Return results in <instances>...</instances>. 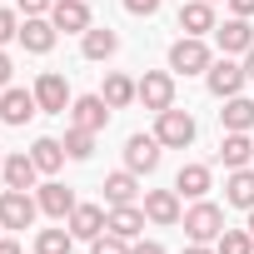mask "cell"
Segmentation results:
<instances>
[{
    "mask_svg": "<svg viewBox=\"0 0 254 254\" xmlns=\"http://www.w3.org/2000/svg\"><path fill=\"white\" fill-rule=\"evenodd\" d=\"M30 160L40 165V175H55L70 155H65V140H50V135H45V140H35V145H30Z\"/></svg>",
    "mask_w": 254,
    "mask_h": 254,
    "instance_id": "cell-26",
    "label": "cell"
},
{
    "mask_svg": "<svg viewBox=\"0 0 254 254\" xmlns=\"http://www.w3.org/2000/svg\"><path fill=\"white\" fill-rule=\"evenodd\" d=\"M65 155H70V160H90V155H95V135L80 130V125H70V130H65Z\"/></svg>",
    "mask_w": 254,
    "mask_h": 254,
    "instance_id": "cell-29",
    "label": "cell"
},
{
    "mask_svg": "<svg viewBox=\"0 0 254 254\" xmlns=\"http://www.w3.org/2000/svg\"><path fill=\"white\" fill-rule=\"evenodd\" d=\"M219 160H224V170H244V165H254V140H249V130H224V140H219Z\"/></svg>",
    "mask_w": 254,
    "mask_h": 254,
    "instance_id": "cell-17",
    "label": "cell"
},
{
    "mask_svg": "<svg viewBox=\"0 0 254 254\" xmlns=\"http://www.w3.org/2000/svg\"><path fill=\"white\" fill-rule=\"evenodd\" d=\"M35 199H40V214H50V219H70V209L80 204V199H75V190H70V185H60V180L40 185V190H35Z\"/></svg>",
    "mask_w": 254,
    "mask_h": 254,
    "instance_id": "cell-15",
    "label": "cell"
},
{
    "mask_svg": "<svg viewBox=\"0 0 254 254\" xmlns=\"http://www.w3.org/2000/svg\"><path fill=\"white\" fill-rule=\"evenodd\" d=\"M209 65H214V55H209L204 35H180V40L170 45V70H180V75H204Z\"/></svg>",
    "mask_w": 254,
    "mask_h": 254,
    "instance_id": "cell-3",
    "label": "cell"
},
{
    "mask_svg": "<svg viewBox=\"0 0 254 254\" xmlns=\"http://www.w3.org/2000/svg\"><path fill=\"white\" fill-rule=\"evenodd\" d=\"M105 204H135V194H140V180H135V170H115V175H105Z\"/></svg>",
    "mask_w": 254,
    "mask_h": 254,
    "instance_id": "cell-23",
    "label": "cell"
},
{
    "mask_svg": "<svg viewBox=\"0 0 254 254\" xmlns=\"http://www.w3.org/2000/svg\"><path fill=\"white\" fill-rule=\"evenodd\" d=\"M224 204L254 209V170H249V165H244V170H229V180H224Z\"/></svg>",
    "mask_w": 254,
    "mask_h": 254,
    "instance_id": "cell-22",
    "label": "cell"
},
{
    "mask_svg": "<svg viewBox=\"0 0 254 254\" xmlns=\"http://www.w3.org/2000/svg\"><path fill=\"white\" fill-rule=\"evenodd\" d=\"M10 70H15V65H10V55H5V50H0V90H5V85H10Z\"/></svg>",
    "mask_w": 254,
    "mask_h": 254,
    "instance_id": "cell-37",
    "label": "cell"
},
{
    "mask_svg": "<svg viewBox=\"0 0 254 254\" xmlns=\"http://www.w3.org/2000/svg\"><path fill=\"white\" fill-rule=\"evenodd\" d=\"M90 254H130V239H120L115 229H105V234L90 239Z\"/></svg>",
    "mask_w": 254,
    "mask_h": 254,
    "instance_id": "cell-31",
    "label": "cell"
},
{
    "mask_svg": "<svg viewBox=\"0 0 254 254\" xmlns=\"http://www.w3.org/2000/svg\"><path fill=\"white\" fill-rule=\"evenodd\" d=\"M0 254H20V244L15 239H0Z\"/></svg>",
    "mask_w": 254,
    "mask_h": 254,
    "instance_id": "cell-40",
    "label": "cell"
},
{
    "mask_svg": "<svg viewBox=\"0 0 254 254\" xmlns=\"http://www.w3.org/2000/svg\"><path fill=\"white\" fill-rule=\"evenodd\" d=\"M70 125H80V130L100 135L105 125H110V105H105V95H80V100H70Z\"/></svg>",
    "mask_w": 254,
    "mask_h": 254,
    "instance_id": "cell-10",
    "label": "cell"
},
{
    "mask_svg": "<svg viewBox=\"0 0 254 254\" xmlns=\"http://www.w3.org/2000/svg\"><path fill=\"white\" fill-rule=\"evenodd\" d=\"M180 30L185 35H209L214 30V5L209 0H185L180 5Z\"/></svg>",
    "mask_w": 254,
    "mask_h": 254,
    "instance_id": "cell-21",
    "label": "cell"
},
{
    "mask_svg": "<svg viewBox=\"0 0 254 254\" xmlns=\"http://www.w3.org/2000/svg\"><path fill=\"white\" fill-rule=\"evenodd\" d=\"M130 254H165V244H155V239H135Z\"/></svg>",
    "mask_w": 254,
    "mask_h": 254,
    "instance_id": "cell-35",
    "label": "cell"
},
{
    "mask_svg": "<svg viewBox=\"0 0 254 254\" xmlns=\"http://www.w3.org/2000/svg\"><path fill=\"white\" fill-rule=\"evenodd\" d=\"M214 249H219V254H254V234H249V229H224V234L214 239Z\"/></svg>",
    "mask_w": 254,
    "mask_h": 254,
    "instance_id": "cell-30",
    "label": "cell"
},
{
    "mask_svg": "<svg viewBox=\"0 0 254 254\" xmlns=\"http://www.w3.org/2000/svg\"><path fill=\"white\" fill-rule=\"evenodd\" d=\"M55 35H60V30H55L50 15H25V20H20V45H25L30 55H50V50H55Z\"/></svg>",
    "mask_w": 254,
    "mask_h": 254,
    "instance_id": "cell-11",
    "label": "cell"
},
{
    "mask_svg": "<svg viewBox=\"0 0 254 254\" xmlns=\"http://www.w3.org/2000/svg\"><path fill=\"white\" fill-rule=\"evenodd\" d=\"M219 125H224V130H254V100L229 95L224 110H219Z\"/></svg>",
    "mask_w": 254,
    "mask_h": 254,
    "instance_id": "cell-25",
    "label": "cell"
},
{
    "mask_svg": "<svg viewBox=\"0 0 254 254\" xmlns=\"http://www.w3.org/2000/svg\"><path fill=\"white\" fill-rule=\"evenodd\" d=\"M209 5H219V0H209Z\"/></svg>",
    "mask_w": 254,
    "mask_h": 254,
    "instance_id": "cell-43",
    "label": "cell"
},
{
    "mask_svg": "<svg viewBox=\"0 0 254 254\" xmlns=\"http://www.w3.org/2000/svg\"><path fill=\"white\" fill-rule=\"evenodd\" d=\"M180 254H219V249H209V244H190V249H180Z\"/></svg>",
    "mask_w": 254,
    "mask_h": 254,
    "instance_id": "cell-38",
    "label": "cell"
},
{
    "mask_svg": "<svg viewBox=\"0 0 254 254\" xmlns=\"http://www.w3.org/2000/svg\"><path fill=\"white\" fill-rule=\"evenodd\" d=\"M35 100H40V115H65L75 95H70V85H65L60 70H45V75L35 80Z\"/></svg>",
    "mask_w": 254,
    "mask_h": 254,
    "instance_id": "cell-8",
    "label": "cell"
},
{
    "mask_svg": "<svg viewBox=\"0 0 254 254\" xmlns=\"http://www.w3.org/2000/svg\"><path fill=\"white\" fill-rule=\"evenodd\" d=\"M155 140L165 145V150H185V145H194V115L190 110H160L155 115Z\"/></svg>",
    "mask_w": 254,
    "mask_h": 254,
    "instance_id": "cell-2",
    "label": "cell"
},
{
    "mask_svg": "<svg viewBox=\"0 0 254 254\" xmlns=\"http://www.w3.org/2000/svg\"><path fill=\"white\" fill-rule=\"evenodd\" d=\"M35 115H40L35 90H15V85L0 90V120H5V125H15V130H20V125H30Z\"/></svg>",
    "mask_w": 254,
    "mask_h": 254,
    "instance_id": "cell-7",
    "label": "cell"
},
{
    "mask_svg": "<svg viewBox=\"0 0 254 254\" xmlns=\"http://www.w3.org/2000/svg\"><path fill=\"white\" fill-rule=\"evenodd\" d=\"M65 224H70V234H75V239H95V234H105V224H110V214H105L100 204H75Z\"/></svg>",
    "mask_w": 254,
    "mask_h": 254,
    "instance_id": "cell-18",
    "label": "cell"
},
{
    "mask_svg": "<svg viewBox=\"0 0 254 254\" xmlns=\"http://www.w3.org/2000/svg\"><path fill=\"white\" fill-rule=\"evenodd\" d=\"M105 229H115L120 239H140V229H145V204H110V224Z\"/></svg>",
    "mask_w": 254,
    "mask_h": 254,
    "instance_id": "cell-19",
    "label": "cell"
},
{
    "mask_svg": "<svg viewBox=\"0 0 254 254\" xmlns=\"http://www.w3.org/2000/svg\"><path fill=\"white\" fill-rule=\"evenodd\" d=\"M160 140L155 135H130L125 140V170H135V175H150V170H160Z\"/></svg>",
    "mask_w": 254,
    "mask_h": 254,
    "instance_id": "cell-9",
    "label": "cell"
},
{
    "mask_svg": "<svg viewBox=\"0 0 254 254\" xmlns=\"http://www.w3.org/2000/svg\"><path fill=\"white\" fill-rule=\"evenodd\" d=\"M40 214V199L30 190H0V229H30Z\"/></svg>",
    "mask_w": 254,
    "mask_h": 254,
    "instance_id": "cell-4",
    "label": "cell"
},
{
    "mask_svg": "<svg viewBox=\"0 0 254 254\" xmlns=\"http://www.w3.org/2000/svg\"><path fill=\"white\" fill-rule=\"evenodd\" d=\"M0 170H5V150H0Z\"/></svg>",
    "mask_w": 254,
    "mask_h": 254,
    "instance_id": "cell-42",
    "label": "cell"
},
{
    "mask_svg": "<svg viewBox=\"0 0 254 254\" xmlns=\"http://www.w3.org/2000/svg\"><path fill=\"white\" fill-rule=\"evenodd\" d=\"M15 5H20L25 15H50V5H55V0H15Z\"/></svg>",
    "mask_w": 254,
    "mask_h": 254,
    "instance_id": "cell-34",
    "label": "cell"
},
{
    "mask_svg": "<svg viewBox=\"0 0 254 254\" xmlns=\"http://www.w3.org/2000/svg\"><path fill=\"white\" fill-rule=\"evenodd\" d=\"M145 219H150V224H180V219H185L180 190H145Z\"/></svg>",
    "mask_w": 254,
    "mask_h": 254,
    "instance_id": "cell-13",
    "label": "cell"
},
{
    "mask_svg": "<svg viewBox=\"0 0 254 254\" xmlns=\"http://www.w3.org/2000/svg\"><path fill=\"white\" fill-rule=\"evenodd\" d=\"M135 100L145 105V110H170L175 105V75L170 70H145L140 80H135Z\"/></svg>",
    "mask_w": 254,
    "mask_h": 254,
    "instance_id": "cell-5",
    "label": "cell"
},
{
    "mask_svg": "<svg viewBox=\"0 0 254 254\" xmlns=\"http://www.w3.org/2000/svg\"><path fill=\"white\" fill-rule=\"evenodd\" d=\"M224 5H229V10H234V15H244V20H249V15H254V0H224Z\"/></svg>",
    "mask_w": 254,
    "mask_h": 254,
    "instance_id": "cell-36",
    "label": "cell"
},
{
    "mask_svg": "<svg viewBox=\"0 0 254 254\" xmlns=\"http://www.w3.org/2000/svg\"><path fill=\"white\" fill-rule=\"evenodd\" d=\"M100 95H105V105H110V110H125V105L135 100V80H130V75H120V70H110Z\"/></svg>",
    "mask_w": 254,
    "mask_h": 254,
    "instance_id": "cell-27",
    "label": "cell"
},
{
    "mask_svg": "<svg viewBox=\"0 0 254 254\" xmlns=\"http://www.w3.org/2000/svg\"><path fill=\"white\" fill-rule=\"evenodd\" d=\"M50 20H55V30H65V35H85V30L95 25L85 0H55V5H50Z\"/></svg>",
    "mask_w": 254,
    "mask_h": 254,
    "instance_id": "cell-14",
    "label": "cell"
},
{
    "mask_svg": "<svg viewBox=\"0 0 254 254\" xmlns=\"http://www.w3.org/2000/svg\"><path fill=\"white\" fill-rule=\"evenodd\" d=\"M214 45H219V55H244L254 45V25L244 15H229L224 25H214Z\"/></svg>",
    "mask_w": 254,
    "mask_h": 254,
    "instance_id": "cell-12",
    "label": "cell"
},
{
    "mask_svg": "<svg viewBox=\"0 0 254 254\" xmlns=\"http://www.w3.org/2000/svg\"><path fill=\"white\" fill-rule=\"evenodd\" d=\"M115 50H120V35H115L110 25H90V30L80 35V55H85V60H110Z\"/></svg>",
    "mask_w": 254,
    "mask_h": 254,
    "instance_id": "cell-20",
    "label": "cell"
},
{
    "mask_svg": "<svg viewBox=\"0 0 254 254\" xmlns=\"http://www.w3.org/2000/svg\"><path fill=\"white\" fill-rule=\"evenodd\" d=\"M185 234H190V244H214L219 234H224V209L219 204H209V199H199V204H190L185 209Z\"/></svg>",
    "mask_w": 254,
    "mask_h": 254,
    "instance_id": "cell-1",
    "label": "cell"
},
{
    "mask_svg": "<svg viewBox=\"0 0 254 254\" xmlns=\"http://www.w3.org/2000/svg\"><path fill=\"white\" fill-rule=\"evenodd\" d=\"M244 75H249V80H254V45H249V50H244Z\"/></svg>",
    "mask_w": 254,
    "mask_h": 254,
    "instance_id": "cell-39",
    "label": "cell"
},
{
    "mask_svg": "<svg viewBox=\"0 0 254 254\" xmlns=\"http://www.w3.org/2000/svg\"><path fill=\"white\" fill-rule=\"evenodd\" d=\"M244 80H249V75H244V65H239L234 55H219V60L204 70V85H209V95H214V100L239 95V90H244Z\"/></svg>",
    "mask_w": 254,
    "mask_h": 254,
    "instance_id": "cell-6",
    "label": "cell"
},
{
    "mask_svg": "<svg viewBox=\"0 0 254 254\" xmlns=\"http://www.w3.org/2000/svg\"><path fill=\"white\" fill-rule=\"evenodd\" d=\"M70 249H75L70 224H60V229H40V234H35V254H70Z\"/></svg>",
    "mask_w": 254,
    "mask_h": 254,
    "instance_id": "cell-28",
    "label": "cell"
},
{
    "mask_svg": "<svg viewBox=\"0 0 254 254\" xmlns=\"http://www.w3.org/2000/svg\"><path fill=\"white\" fill-rule=\"evenodd\" d=\"M244 229H249V234H254V209H249V224H244Z\"/></svg>",
    "mask_w": 254,
    "mask_h": 254,
    "instance_id": "cell-41",
    "label": "cell"
},
{
    "mask_svg": "<svg viewBox=\"0 0 254 254\" xmlns=\"http://www.w3.org/2000/svg\"><path fill=\"white\" fill-rule=\"evenodd\" d=\"M175 190H180L185 199H204V194H209V165H180Z\"/></svg>",
    "mask_w": 254,
    "mask_h": 254,
    "instance_id": "cell-24",
    "label": "cell"
},
{
    "mask_svg": "<svg viewBox=\"0 0 254 254\" xmlns=\"http://www.w3.org/2000/svg\"><path fill=\"white\" fill-rule=\"evenodd\" d=\"M10 40H20V15L0 5V45H10Z\"/></svg>",
    "mask_w": 254,
    "mask_h": 254,
    "instance_id": "cell-32",
    "label": "cell"
},
{
    "mask_svg": "<svg viewBox=\"0 0 254 254\" xmlns=\"http://www.w3.org/2000/svg\"><path fill=\"white\" fill-rule=\"evenodd\" d=\"M0 180H5V190H35L40 165H35L25 150H15V155H5V170H0Z\"/></svg>",
    "mask_w": 254,
    "mask_h": 254,
    "instance_id": "cell-16",
    "label": "cell"
},
{
    "mask_svg": "<svg viewBox=\"0 0 254 254\" xmlns=\"http://www.w3.org/2000/svg\"><path fill=\"white\" fill-rule=\"evenodd\" d=\"M125 10H130V15H155L160 0H125Z\"/></svg>",
    "mask_w": 254,
    "mask_h": 254,
    "instance_id": "cell-33",
    "label": "cell"
}]
</instances>
